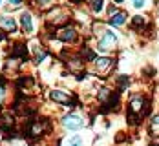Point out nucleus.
<instances>
[{"mask_svg": "<svg viewBox=\"0 0 159 146\" xmlns=\"http://www.w3.org/2000/svg\"><path fill=\"white\" fill-rule=\"evenodd\" d=\"M0 2H2V0H0Z\"/></svg>", "mask_w": 159, "mask_h": 146, "instance_id": "21", "label": "nucleus"}, {"mask_svg": "<svg viewBox=\"0 0 159 146\" xmlns=\"http://www.w3.org/2000/svg\"><path fill=\"white\" fill-rule=\"evenodd\" d=\"M112 64L114 60L112 59H108V57H102V59H97V62H95V68H97V71L104 75V71H108L110 68H112Z\"/></svg>", "mask_w": 159, "mask_h": 146, "instance_id": "4", "label": "nucleus"}, {"mask_svg": "<svg viewBox=\"0 0 159 146\" xmlns=\"http://www.w3.org/2000/svg\"><path fill=\"white\" fill-rule=\"evenodd\" d=\"M102 4H104V0H92V9H93L95 13H101Z\"/></svg>", "mask_w": 159, "mask_h": 146, "instance_id": "11", "label": "nucleus"}, {"mask_svg": "<svg viewBox=\"0 0 159 146\" xmlns=\"http://www.w3.org/2000/svg\"><path fill=\"white\" fill-rule=\"evenodd\" d=\"M49 99H51V101H55V102H60V104H70V102H71V97H70L68 93L59 91V90L49 91Z\"/></svg>", "mask_w": 159, "mask_h": 146, "instance_id": "3", "label": "nucleus"}, {"mask_svg": "<svg viewBox=\"0 0 159 146\" xmlns=\"http://www.w3.org/2000/svg\"><path fill=\"white\" fill-rule=\"evenodd\" d=\"M115 44H117V40H115V37H114V35H112L110 31H106V33H104V37H102V39L99 40V46H97V48H99L101 51H106V49L114 48Z\"/></svg>", "mask_w": 159, "mask_h": 146, "instance_id": "2", "label": "nucleus"}, {"mask_svg": "<svg viewBox=\"0 0 159 146\" xmlns=\"http://www.w3.org/2000/svg\"><path fill=\"white\" fill-rule=\"evenodd\" d=\"M134 6L135 7H143L144 6V0H134Z\"/></svg>", "mask_w": 159, "mask_h": 146, "instance_id": "15", "label": "nucleus"}, {"mask_svg": "<svg viewBox=\"0 0 159 146\" xmlns=\"http://www.w3.org/2000/svg\"><path fill=\"white\" fill-rule=\"evenodd\" d=\"M141 106H143V99H141L139 95L132 97V104H130V110H139Z\"/></svg>", "mask_w": 159, "mask_h": 146, "instance_id": "10", "label": "nucleus"}, {"mask_svg": "<svg viewBox=\"0 0 159 146\" xmlns=\"http://www.w3.org/2000/svg\"><path fill=\"white\" fill-rule=\"evenodd\" d=\"M26 48H24V44H17L15 46V51H13V59H26Z\"/></svg>", "mask_w": 159, "mask_h": 146, "instance_id": "8", "label": "nucleus"}, {"mask_svg": "<svg viewBox=\"0 0 159 146\" xmlns=\"http://www.w3.org/2000/svg\"><path fill=\"white\" fill-rule=\"evenodd\" d=\"M134 24H135V26H143V24H144V19H143L141 15H135V17H134Z\"/></svg>", "mask_w": 159, "mask_h": 146, "instance_id": "14", "label": "nucleus"}, {"mask_svg": "<svg viewBox=\"0 0 159 146\" xmlns=\"http://www.w3.org/2000/svg\"><path fill=\"white\" fill-rule=\"evenodd\" d=\"M124 22H126V13H117L115 17H112L110 24H112V26H121V24H124Z\"/></svg>", "mask_w": 159, "mask_h": 146, "instance_id": "9", "label": "nucleus"}, {"mask_svg": "<svg viewBox=\"0 0 159 146\" xmlns=\"http://www.w3.org/2000/svg\"><path fill=\"white\" fill-rule=\"evenodd\" d=\"M62 124L66 126L68 130H79V128L84 126V119H82L80 115L71 113V115H66V117L62 119Z\"/></svg>", "mask_w": 159, "mask_h": 146, "instance_id": "1", "label": "nucleus"}, {"mask_svg": "<svg viewBox=\"0 0 159 146\" xmlns=\"http://www.w3.org/2000/svg\"><path fill=\"white\" fill-rule=\"evenodd\" d=\"M68 146H82V139L75 135V137H71V139L68 141Z\"/></svg>", "mask_w": 159, "mask_h": 146, "instance_id": "13", "label": "nucleus"}, {"mask_svg": "<svg viewBox=\"0 0 159 146\" xmlns=\"http://www.w3.org/2000/svg\"><path fill=\"white\" fill-rule=\"evenodd\" d=\"M59 39L62 42H71L75 39V29H71V27H62L59 31Z\"/></svg>", "mask_w": 159, "mask_h": 146, "instance_id": "5", "label": "nucleus"}, {"mask_svg": "<svg viewBox=\"0 0 159 146\" xmlns=\"http://www.w3.org/2000/svg\"><path fill=\"white\" fill-rule=\"evenodd\" d=\"M9 2H11V4H13V6H17V4H20V2H22V0H9Z\"/></svg>", "mask_w": 159, "mask_h": 146, "instance_id": "17", "label": "nucleus"}, {"mask_svg": "<svg viewBox=\"0 0 159 146\" xmlns=\"http://www.w3.org/2000/svg\"><path fill=\"white\" fill-rule=\"evenodd\" d=\"M37 2H39V4H42V6H44V4H48L49 0H37Z\"/></svg>", "mask_w": 159, "mask_h": 146, "instance_id": "18", "label": "nucleus"}, {"mask_svg": "<svg viewBox=\"0 0 159 146\" xmlns=\"http://www.w3.org/2000/svg\"><path fill=\"white\" fill-rule=\"evenodd\" d=\"M0 26H2L4 29H7V31H15V29H17L15 20H13L11 17H4V15H0Z\"/></svg>", "mask_w": 159, "mask_h": 146, "instance_id": "7", "label": "nucleus"}, {"mask_svg": "<svg viewBox=\"0 0 159 146\" xmlns=\"http://www.w3.org/2000/svg\"><path fill=\"white\" fill-rule=\"evenodd\" d=\"M115 2H117V4H121V2H124V0H115Z\"/></svg>", "mask_w": 159, "mask_h": 146, "instance_id": "19", "label": "nucleus"}, {"mask_svg": "<svg viewBox=\"0 0 159 146\" xmlns=\"http://www.w3.org/2000/svg\"><path fill=\"white\" fill-rule=\"evenodd\" d=\"M152 133L159 135V115H156V117L152 119Z\"/></svg>", "mask_w": 159, "mask_h": 146, "instance_id": "12", "label": "nucleus"}, {"mask_svg": "<svg viewBox=\"0 0 159 146\" xmlns=\"http://www.w3.org/2000/svg\"><path fill=\"white\" fill-rule=\"evenodd\" d=\"M73 2H75V4H79V2H80V0H73Z\"/></svg>", "mask_w": 159, "mask_h": 146, "instance_id": "20", "label": "nucleus"}, {"mask_svg": "<svg viewBox=\"0 0 159 146\" xmlns=\"http://www.w3.org/2000/svg\"><path fill=\"white\" fill-rule=\"evenodd\" d=\"M2 99H4V88L0 86V102H2Z\"/></svg>", "mask_w": 159, "mask_h": 146, "instance_id": "16", "label": "nucleus"}, {"mask_svg": "<svg viewBox=\"0 0 159 146\" xmlns=\"http://www.w3.org/2000/svg\"><path fill=\"white\" fill-rule=\"evenodd\" d=\"M20 24H22V27H24L26 33H31L33 31V22H31V15L29 13H22L20 15Z\"/></svg>", "mask_w": 159, "mask_h": 146, "instance_id": "6", "label": "nucleus"}]
</instances>
